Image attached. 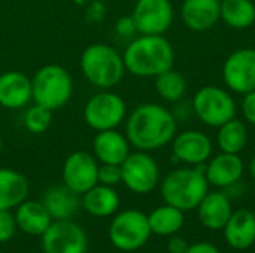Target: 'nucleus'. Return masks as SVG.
<instances>
[{"label":"nucleus","mask_w":255,"mask_h":253,"mask_svg":"<svg viewBox=\"0 0 255 253\" xmlns=\"http://www.w3.org/2000/svg\"><path fill=\"white\" fill-rule=\"evenodd\" d=\"M221 19L232 28L245 30L255 22V4L253 0H223Z\"/></svg>","instance_id":"obj_26"},{"label":"nucleus","mask_w":255,"mask_h":253,"mask_svg":"<svg viewBox=\"0 0 255 253\" xmlns=\"http://www.w3.org/2000/svg\"><path fill=\"white\" fill-rule=\"evenodd\" d=\"M181 18L193 31H208L221 19V0H184Z\"/></svg>","instance_id":"obj_17"},{"label":"nucleus","mask_w":255,"mask_h":253,"mask_svg":"<svg viewBox=\"0 0 255 253\" xmlns=\"http://www.w3.org/2000/svg\"><path fill=\"white\" fill-rule=\"evenodd\" d=\"M82 204L87 213L96 218H108L120 207V195L114 186L97 183L82 194Z\"/></svg>","instance_id":"obj_23"},{"label":"nucleus","mask_w":255,"mask_h":253,"mask_svg":"<svg viewBox=\"0 0 255 253\" xmlns=\"http://www.w3.org/2000/svg\"><path fill=\"white\" fill-rule=\"evenodd\" d=\"M40 237L43 253H87V234L70 219L52 221Z\"/></svg>","instance_id":"obj_10"},{"label":"nucleus","mask_w":255,"mask_h":253,"mask_svg":"<svg viewBox=\"0 0 255 253\" xmlns=\"http://www.w3.org/2000/svg\"><path fill=\"white\" fill-rule=\"evenodd\" d=\"M188 243L181 239V237H172L167 243V251L169 253H185L188 251Z\"/></svg>","instance_id":"obj_35"},{"label":"nucleus","mask_w":255,"mask_h":253,"mask_svg":"<svg viewBox=\"0 0 255 253\" xmlns=\"http://www.w3.org/2000/svg\"><path fill=\"white\" fill-rule=\"evenodd\" d=\"M121 182L134 194L145 195L152 192L160 182V169L149 152L137 151L121 164Z\"/></svg>","instance_id":"obj_9"},{"label":"nucleus","mask_w":255,"mask_h":253,"mask_svg":"<svg viewBox=\"0 0 255 253\" xmlns=\"http://www.w3.org/2000/svg\"><path fill=\"white\" fill-rule=\"evenodd\" d=\"M130 142L126 134L115 130L97 131L93 139V155L100 164L121 166L130 155Z\"/></svg>","instance_id":"obj_16"},{"label":"nucleus","mask_w":255,"mask_h":253,"mask_svg":"<svg viewBox=\"0 0 255 253\" xmlns=\"http://www.w3.org/2000/svg\"><path fill=\"white\" fill-rule=\"evenodd\" d=\"M199 219L209 230H223L229 222L233 209L229 197L223 192H208L197 206Z\"/></svg>","instance_id":"obj_20"},{"label":"nucleus","mask_w":255,"mask_h":253,"mask_svg":"<svg viewBox=\"0 0 255 253\" xmlns=\"http://www.w3.org/2000/svg\"><path fill=\"white\" fill-rule=\"evenodd\" d=\"M217 143L221 149V152L226 154H241L247 143H248V130L247 125L233 118L229 122L218 127L217 134Z\"/></svg>","instance_id":"obj_27"},{"label":"nucleus","mask_w":255,"mask_h":253,"mask_svg":"<svg viewBox=\"0 0 255 253\" xmlns=\"http://www.w3.org/2000/svg\"><path fill=\"white\" fill-rule=\"evenodd\" d=\"M16 227L28 236H42L52 224V218L42 201L25 200L15 210Z\"/></svg>","instance_id":"obj_21"},{"label":"nucleus","mask_w":255,"mask_h":253,"mask_svg":"<svg viewBox=\"0 0 255 253\" xmlns=\"http://www.w3.org/2000/svg\"><path fill=\"white\" fill-rule=\"evenodd\" d=\"M185 253H221L217 246H214L212 243L208 242H200V243H194L191 246H188V251Z\"/></svg>","instance_id":"obj_34"},{"label":"nucleus","mask_w":255,"mask_h":253,"mask_svg":"<svg viewBox=\"0 0 255 253\" xmlns=\"http://www.w3.org/2000/svg\"><path fill=\"white\" fill-rule=\"evenodd\" d=\"M79 69L87 82L97 89L115 88L127 72L123 54L108 43L88 45L81 54Z\"/></svg>","instance_id":"obj_3"},{"label":"nucleus","mask_w":255,"mask_h":253,"mask_svg":"<svg viewBox=\"0 0 255 253\" xmlns=\"http://www.w3.org/2000/svg\"><path fill=\"white\" fill-rule=\"evenodd\" d=\"M131 18L139 34H164L173 24L170 0H136Z\"/></svg>","instance_id":"obj_12"},{"label":"nucleus","mask_w":255,"mask_h":253,"mask_svg":"<svg viewBox=\"0 0 255 253\" xmlns=\"http://www.w3.org/2000/svg\"><path fill=\"white\" fill-rule=\"evenodd\" d=\"M184 212L170 204L160 206L148 215L151 233L163 237L176 234L184 227Z\"/></svg>","instance_id":"obj_25"},{"label":"nucleus","mask_w":255,"mask_h":253,"mask_svg":"<svg viewBox=\"0 0 255 253\" xmlns=\"http://www.w3.org/2000/svg\"><path fill=\"white\" fill-rule=\"evenodd\" d=\"M97 180L100 185L115 186L121 182V166L117 164H100Z\"/></svg>","instance_id":"obj_30"},{"label":"nucleus","mask_w":255,"mask_h":253,"mask_svg":"<svg viewBox=\"0 0 255 253\" xmlns=\"http://www.w3.org/2000/svg\"><path fill=\"white\" fill-rule=\"evenodd\" d=\"M84 122L97 131L115 130L127 118V104L124 98L112 89H99L93 94L82 110Z\"/></svg>","instance_id":"obj_6"},{"label":"nucleus","mask_w":255,"mask_h":253,"mask_svg":"<svg viewBox=\"0 0 255 253\" xmlns=\"http://www.w3.org/2000/svg\"><path fill=\"white\" fill-rule=\"evenodd\" d=\"M126 70L137 78H155L173 67L175 51L164 34H139L123 52Z\"/></svg>","instance_id":"obj_2"},{"label":"nucleus","mask_w":255,"mask_h":253,"mask_svg":"<svg viewBox=\"0 0 255 253\" xmlns=\"http://www.w3.org/2000/svg\"><path fill=\"white\" fill-rule=\"evenodd\" d=\"M241 109H242V115L245 121L251 125H255V91L244 94Z\"/></svg>","instance_id":"obj_32"},{"label":"nucleus","mask_w":255,"mask_h":253,"mask_svg":"<svg viewBox=\"0 0 255 253\" xmlns=\"http://www.w3.org/2000/svg\"><path fill=\"white\" fill-rule=\"evenodd\" d=\"M115 28H117V33H118L120 36H123V37H131V36H134V34L137 33L136 24H134L131 15H130V16H123V18H120V19L117 21Z\"/></svg>","instance_id":"obj_33"},{"label":"nucleus","mask_w":255,"mask_h":253,"mask_svg":"<svg viewBox=\"0 0 255 253\" xmlns=\"http://www.w3.org/2000/svg\"><path fill=\"white\" fill-rule=\"evenodd\" d=\"M22 124L30 134H36V136L43 134L49 130L52 124V112L33 103L25 109L22 116Z\"/></svg>","instance_id":"obj_29"},{"label":"nucleus","mask_w":255,"mask_h":253,"mask_svg":"<svg viewBox=\"0 0 255 253\" xmlns=\"http://www.w3.org/2000/svg\"><path fill=\"white\" fill-rule=\"evenodd\" d=\"M154 79H155V84H154L155 91H157L158 97H161L164 101L178 103L185 97L187 79L184 78V75L181 72L175 70L173 67L160 73Z\"/></svg>","instance_id":"obj_28"},{"label":"nucleus","mask_w":255,"mask_h":253,"mask_svg":"<svg viewBox=\"0 0 255 253\" xmlns=\"http://www.w3.org/2000/svg\"><path fill=\"white\" fill-rule=\"evenodd\" d=\"M214 146L208 134L199 130H185L176 133L172 140L173 157L188 166L205 164L212 155Z\"/></svg>","instance_id":"obj_14"},{"label":"nucleus","mask_w":255,"mask_h":253,"mask_svg":"<svg viewBox=\"0 0 255 253\" xmlns=\"http://www.w3.org/2000/svg\"><path fill=\"white\" fill-rule=\"evenodd\" d=\"M250 174H251V177L255 180V155L251 158V161H250Z\"/></svg>","instance_id":"obj_36"},{"label":"nucleus","mask_w":255,"mask_h":253,"mask_svg":"<svg viewBox=\"0 0 255 253\" xmlns=\"http://www.w3.org/2000/svg\"><path fill=\"white\" fill-rule=\"evenodd\" d=\"M28 195V182L16 170L0 169V210L16 209Z\"/></svg>","instance_id":"obj_22"},{"label":"nucleus","mask_w":255,"mask_h":253,"mask_svg":"<svg viewBox=\"0 0 255 253\" xmlns=\"http://www.w3.org/2000/svg\"><path fill=\"white\" fill-rule=\"evenodd\" d=\"M191 107L205 125L214 128H218L236 118L238 112L236 101L232 94L215 85L200 88L193 97Z\"/></svg>","instance_id":"obj_7"},{"label":"nucleus","mask_w":255,"mask_h":253,"mask_svg":"<svg viewBox=\"0 0 255 253\" xmlns=\"http://www.w3.org/2000/svg\"><path fill=\"white\" fill-rule=\"evenodd\" d=\"M42 203L46 207V210L49 212L52 221L70 219L79 207L78 194H75L64 185L63 186H51L43 194Z\"/></svg>","instance_id":"obj_24"},{"label":"nucleus","mask_w":255,"mask_h":253,"mask_svg":"<svg viewBox=\"0 0 255 253\" xmlns=\"http://www.w3.org/2000/svg\"><path fill=\"white\" fill-rule=\"evenodd\" d=\"M224 236L230 248L244 251L255 243V215L247 209H239L232 213L226 224Z\"/></svg>","instance_id":"obj_19"},{"label":"nucleus","mask_w":255,"mask_h":253,"mask_svg":"<svg viewBox=\"0 0 255 253\" xmlns=\"http://www.w3.org/2000/svg\"><path fill=\"white\" fill-rule=\"evenodd\" d=\"M99 166L100 164L93 154L84 151L72 152L63 164V185L78 195L85 194L99 183Z\"/></svg>","instance_id":"obj_11"},{"label":"nucleus","mask_w":255,"mask_h":253,"mask_svg":"<svg viewBox=\"0 0 255 253\" xmlns=\"http://www.w3.org/2000/svg\"><path fill=\"white\" fill-rule=\"evenodd\" d=\"M3 136H1V133H0V155H1V152H3Z\"/></svg>","instance_id":"obj_37"},{"label":"nucleus","mask_w":255,"mask_h":253,"mask_svg":"<svg viewBox=\"0 0 255 253\" xmlns=\"http://www.w3.org/2000/svg\"><path fill=\"white\" fill-rule=\"evenodd\" d=\"M253 212H254V215H255V204H254V210H253Z\"/></svg>","instance_id":"obj_38"},{"label":"nucleus","mask_w":255,"mask_h":253,"mask_svg":"<svg viewBox=\"0 0 255 253\" xmlns=\"http://www.w3.org/2000/svg\"><path fill=\"white\" fill-rule=\"evenodd\" d=\"M223 79L236 94L255 91V48H242L232 52L223 66Z\"/></svg>","instance_id":"obj_13"},{"label":"nucleus","mask_w":255,"mask_h":253,"mask_svg":"<svg viewBox=\"0 0 255 253\" xmlns=\"http://www.w3.org/2000/svg\"><path fill=\"white\" fill-rule=\"evenodd\" d=\"M16 221L10 210H0V243L9 242L15 236Z\"/></svg>","instance_id":"obj_31"},{"label":"nucleus","mask_w":255,"mask_h":253,"mask_svg":"<svg viewBox=\"0 0 255 253\" xmlns=\"http://www.w3.org/2000/svg\"><path fill=\"white\" fill-rule=\"evenodd\" d=\"M33 101L31 78L19 70L0 73V106L3 109H24Z\"/></svg>","instance_id":"obj_15"},{"label":"nucleus","mask_w":255,"mask_h":253,"mask_svg":"<svg viewBox=\"0 0 255 253\" xmlns=\"http://www.w3.org/2000/svg\"><path fill=\"white\" fill-rule=\"evenodd\" d=\"M202 166L176 169L163 179L161 197L166 204L182 212L197 209L203 197L209 192V182Z\"/></svg>","instance_id":"obj_4"},{"label":"nucleus","mask_w":255,"mask_h":253,"mask_svg":"<svg viewBox=\"0 0 255 253\" xmlns=\"http://www.w3.org/2000/svg\"><path fill=\"white\" fill-rule=\"evenodd\" d=\"M33 103L55 112L64 107L73 95V78L60 64H45L31 78Z\"/></svg>","instance_id":"obj_5"},{"label":"nucleus","mask_w":255,"mask_h":253,"mask_svg":"<svg viewBox=\"0 0 255 253\" xmlns=\"http://www.w3.org/2000/svg\"><path fill=\"white\" fill-rule=\"evenodd\" d=\"M175 115L158 103H143L126 118V136L137 151H157L176 136Z\"/></svg>","instance_id":"obj_1"},{"label":"nucleus","mask_w":255,"mask_h":253,"mask_svg":"<svg viewBox=\"0 0 255 253\" xmlns=\"http://www.w3.org/2000/svg\"><path fill=\"white\" fill-rule=\"evenodd\" d=\"M221 1H223V0H221Z\"/></svg>","instance_id":"obj_40"},{"label":"nucleus","mask_w":255,"mask_h":253,"mask_svg":"<svg viewBox=\"0 0 255 253\" xmlns=\"http://www.w3.org/2000/svg\"><path fill=\"white\" fill-rule=\"evenodd\" d=\"M245 164L239 154H226L214 157L205 167V176L208 182L218 188H227L235 185L244 174Z\"/></svg>","instance_id":"obj_18"},{"label":"nucleus","mask_w":255,"mask_h":253,"mask_svg":"<svg viewBox=\"0 0 255 253\" xmlns=\"http://www.w3.org/2000/svg\"><path fill=\"white\" fill-rule=\"evenodd\" d=\"M151 234L148 216L136 209L120 212L109 225V240L123 252L139 251L146 245Z\"/></svg>","instance_id":"obj_8"},{"label":"nucleus","mask_w":255,"mask_h":253,"mask_svg":"<svg viewBox=\"0 0 255 253\" xmlns=\"http://www.w3.org/2000/svg\"><path fill=\"white\" fill-rule=\"evenodd\" d=\"M0 253H3V252H1V251H0Z\"/></svg>","instance_id":"obj_39"}]
</instances>
